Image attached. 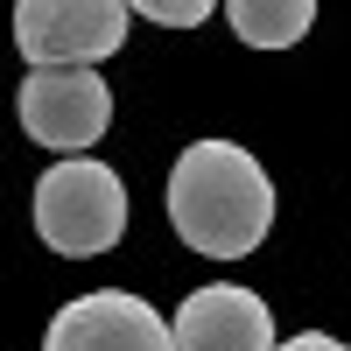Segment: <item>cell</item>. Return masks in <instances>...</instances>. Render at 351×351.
<instances>
[{
  "label": "cell",
  "instance_id": "ba28073f",
  "mask_svg": "<svg viewBox=\"0 0 351 351\" xmlns=\"http://www.w3.org/2000/svg\"><path fill=\"white\" fill-rule=\"evenodd\" d=\"M218 0H127V14H148L155 28H197V21H211Z\"/></svg>",
  "mask_w": 351,
  "mask_h": 351
},
{
  "label": "cell",
  "instance_id": "3957f363",
  "mask_svg": "<svg viewBox=\"0 0 351 351\" xmlns=\"http://www.w3.org/2000/svg\"><path fill=\"white\" fill-rule=\"evenodd\" d=\"M14 112L28 141H43L56 155H84L112 127V92L92 64H36L14 92Z\"/></svg>",
  "mask_w": 351,
  "mask_h": 351
},
{
  "label": "cell",
  "instance_id": "5b68a950",
  "mask_svg": "<svg viewBox=\"0 0 351 351\" xmlns=\"http://www.w3.org/2000/svg\"><path fill=\"white\" fill-rule=\"evenodd\" d=\"M43 351H176V337L141 295L99 288V295H77L49 316Z\"/></svg>",
  "mask_w": 351,
  "mask_h": 351
},
{
  "label": "cell",
  "instance_id": "8992f818",
  "mask_svg": "<svg viewBox=\"0 0 351 351\" xmlns=\"http://www.w3.org/2000/svg\"><path fill=\"white\" fill-rule=\"evenodd\" d=\"M169 337H176V351H274V316L253 288L211 281L197 295H183Z\"/></svg>",
  "mask_w": 351,
  "mask_h": 351
},
{
  "label": "cell",
  "instance_id": "52a82bcc",
  "mask_svg": "<svg viewBox=\"0 0 351 351\" xmlns=\"http://www.w3.org/2000/svg\"><path fill=\"white\" fill-rule=\"evenodd\" d=\"M218 8L232 21V36L253 43V49H288L316 21V0H218Z\"/></svg>",
  "mask_w": 351,
  "mask_h": 351
},
{
  "label": "cell",
  "instance_id": "7a4b0ae2",
  "mask_svg": "<svg viewBox=\"0 0 351 351\" xmlns=\"http://www.w3.org/2000/svg\"><path fill=\"white\" fill-rule=\"evenodd\" d=\"M36 232L49 253L64 260H92L112 253L127 232V183L92 155H64L56 169H43L36 183Z\"/></svg>",
  "mask_w": 351,
  "mask_h": 351
},
{
  "label": "cell",
  "instance_id": "9c48e42d",
  "mask_svg": "<svg viewBox=\"0 0 351 351\" xmlns=\"http://www.w3.org/2000/svg\"><path fill=\"white\" fill-rule=\"evenodd\" d=\"M274 351H344V344L324 337V330H309V337H288V344H274Z\"/></svg>",
  "mask_w": 351,
  "mask_h": 351
},
{
  "label": "cell",
  "instance_id": "277c9868",
  "mask_svg": "<svg viewBox=\"0 0 351 351\" xmlns=\"http://www.w3.org/2000/svg\"><path fill=\"white\" fill-rule=\"evenodd\" d=\"M127 0H14V49L36 64H106L127 43Z\"/></svg>",
  "mask_w": 351,
  "mask_h": 351
},
{
  "label": "cell",
  "instance_id": "6da1fadb",
  "mask_svg": "<svg viewBox=\"0 0 351 351\" xmlns=\"http://www.w3.org/2000/svg\"><path fill=\"white\" fill-rule=\"evenodd\" d=\"M169 225L190 253L246 260L274 225V183L239 141H190L169 169Z\"/></svg>",
  "mask_w": 351,
  "mask_h": 351
}]
</instances>
